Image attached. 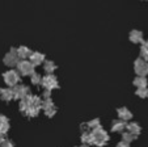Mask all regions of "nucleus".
<instances>
[{"label":"nucleus","mask_w":148,"mask_h":147,"mask_svg":"<svg viewBox=\"0 0 148 147\" xmlns=\"http://www.w3.org/2000/svg\"><path fill=\"white\" fill-rule=\"evenodd\" d=\"M92 134L93 137L96 138V143L95 146H98V147H102L108 143V141L110 139V137L108 135V133L102 129V126H98V128L93 129L92 130Z\"/></svg>","instance_id":"nucleus-1"},{"label":"nucleus","mask_w":148,"mask_h":147,"mask_svg":"<svg viewBox=\"0 0 148 147\" xmlns=\"http://www.w3.org/2000/svg\"><path fill=\"white\" fill-rule=\"evenodd\" d=\"M17 71L21 74V75L26 76V75H32V74H34V64L32 63L30 61H20L18 63H17Z\"/></svg>","instance_id":"nucleus-2"},{"label":"nucleus","mask_w":148,"mask_h":147,"mask_svg":"<svg viewBox=\"0 0 148 147\" xmlns=\"http://www.w3.org/2000/svg\"><path fill=\"white\" fill-rule=\"evenodd\" d=\"M4 81H5L7 86L9 87H16L17 83L20 81V72L16 70H11V71H7L3 75Z\"/></svg>","instance_id":"nucleus-3"},{"label":"nucleus","mask_w":148,"mask_h":147,"mask_svg":"<svg viewBox=\"0 0 148 147\" xmlns=\"http://www.w3.org/2000/svg\"><path fill=\"white\" fill-rule=\"evenodd\" d=\"M134 68L138 76H147L148 75V62H145L143 58H138L134 63Z\"/></svg>","instance_id":"nucleus-4"},{"label":"nucleus","mask_w":148,"mask_h":147,"mask_svg":"<svg viewBox=\"0 0 148 147\" xmlns=\"http://www.w3.org/2000/svg\"><path fill=\"white\" fill-rule=\"evenodd\" d=\"M42 86L46 91H53V89H56L59 88V84H58V80L56 78L51 74V75H45L42 78Z\"/></svg>","instance_id":"nucleus-5"},{"label":"nucleus","mask_w":148,"mask_h":147,"mask_svg":"<svg viewBox=\"0 0 148 147\" xmlns=\"http://www.w3.org/2000/svg\"><path fill=\"white\" fill-rule=\"evenodd\" d=\"M12 91H13L14 99H17V100H24L28 95H30L29 87L23 86V84H17L16 87H13V88H12Z\"/></svg>","instance_id":"nucleus-6"},{"label":"nucleus","mask_w":148,"mask_h":147,"mask_svg":"<svg viewBox=\"0 0 148 147\" xmlns=\"http://www.w3.org/2000/svg\"><path fill=\"white\" fill-rule=\"evenodd\" d=\"M18 62H20V58H18V55H17V49L12 47L11 51L4 57V63H5L7 66L12 67V66H17Z\"/></svg>","instance_id":"nucleus-7"},{"label":"nucleus","mask_w":148,"mask_h":147,"mask_svg":"<svg viewBox=\"0 0 148 147\" xmlns=\"http://www.w3.org/2000/svg\"><path fill=\"white\" fill-rule=\"evenodd\" d=\"M117 113H118V117H119V119H122V121H125V122L130 121V119L132 118V113L127 108H125V106H122V108H118L117 109Z\"/></svg>","instance_id":"nucleus-8"},{"label":"nucleus","mask_w":148,"mask_h":147,"mask_svg":"<svg viewBox=\"0 0 148 147\" xmlns=\"http://www.w3.org/2000/svg\"><path fill=\"white\" fill-rule=\"evenodd\" d=\"M29 58H30V62L34 64V66H39V64H42V62L45 63V55L42 53H39V51L32 53V55L29 57Z\"/></svg>","instance_id":"nucleus-9"},{"label":"nucleus","mask_w":148,"mask_h":147,"mask_svg":"<svg viewBox=\"0 0 148 147\" xmlns=\"http://www.w3.org/2000/svg\"><path fill=\"white\" fill-rule=\"evenodd\" d=\"M127 128V124L122 119H117V121H113L112 125V131L114 133H123V130Z\"/></svg>","instance_id":"nucleus-10"},{"label":"nucleus","mask_w":148,"mask_h":147,"mask_svg":"<svg viewBox=\"0 0 148 147\" xmlns=\"http://www.w3.org/2000/svg\"><path fill=\"white\" fill-rule=\"evenodd\" d=\"M127 131L129 133H131L132 135L138 137L140 133H142V128H140V125H138L136 122H130V124H127Z\"/></svg>","instance_id":"nucleus-11"},{"label":"nucleus","mask_w":148,"mask_h":147,"mask_svg":"<svg viewBox=\"0 0 148 147\" xmlns=\"http://www.w3.org/2000/svg\"><path fill=\"white\" fill-rule=\"evenodd\" d=\"M0 97L4 101H11L12 99H14L13 91L11 88H0Z\"/></svg>","instance_id":"nucleus-12"},{"label":"nucleus","mask_w":148,"mask_h":147,"mask_svg":"<svg viewBox=\"0 0 148 147\" xmlns=\"http://www.w3.org/2000/svg\"><path fill=\"white\" fill-rule=\"evenodd\" d=\"M130 41L134 42V43H140V42H144L143 41V33L140 30H131L130 33Z\"/></svg>","instance_id":"nucleus-13"},{"label":"nucleus","mask_w":148,"mask_h":147,"mask_svg":"<svg viewBox=\"0 0 148 147\" xmlns=\"http://www.w3.org/2000/svg\"><path fill=\"white\" fill-rule=\"evenodd\" d=\"M17 55H18V58H21L24 61L25 58L32 55V51H30V49L26 46H20L18 49H17Z\"/></svg>","instance_id":"nucleus-14"},{"label":"nucleus","mask_w":148,"mask_h":147,"mask_svg":"<svg viewBox=\"0 0 148 147\" xmlns=\"http://www.w3.org/2000/svg\"><path fill=\"white\" fill-rule=\"evenodd\" d=\"M43 70H45L46 75H51L56 70V64L54 63L53 61H45V63H43Z\"/></svg>","instance_id":"nucleus-15"},{"label":"nucleus","mask_w":148,"mask_h":147,"mask_svg":"<svg viewBox=\"0 0 148 147\" xmlns=\"http://www.w3.org/2000/svg\"><path fill=\"white\" fill-rule=\"evenodd\" d=\"M134 84L138 88H147V78H144V76H136L134 80Z\"/></svg>","instance_id":"nucleus-16"},{"label":"nucleus","mask_w":148,"mask_h":147,"mask_svg":"<svg viewBox=\"0 0 148 147\" xmlns=\"http://www.w3.org/2000/svg\"><path fill=\"white\" fill-rule=\"evenodd\" d=\"M42 108H39V106H29L28 110L25 112V114L28 117H37L39 114V110H41Z\"/></svg>","instance_id":"nucleus-17"},{"label":"nucleus","mask_w":148,"mask_h":147,"mask_svg":"<svg viewBox=\"0 0 148 147\" xmlns=\"http://www.w3.org/2000/svg\"><path fill=\"white\" fill-rule=\"evenodd\" d=\"M30 83L34 84V86H38V84H42V76L38 72H34L30 75Z\"/></svg>","instance_id":"nucleus-18"},{"label":"nucleus","mask_w":148,"mask_h":147,"mask_svg":"<svg viewBox=\"0 0 148 147\" xmlns=\"http://www.w3.org/2000/svg\"><path fill=\"white\" fill-rule=\"evenodd\" d=\"M135 138H136V137L132 135V134H131V133H129V131H126V133H122V141H123V142H126V143H129V144H130Z\"/></svg>","instance_id":"nucleus-19"},{"label":"nucleus","mask_w":148,"mask_h":147,"mask_svg":"<svg viewBox=\"0 0 148 147\" xmlns=\"http://www.w3.org/2000/svg\"><path fill=\"white\" fill-rule=\"evenodd\" d=\"M54 103H53V100L51 99H47V100H43L42 101V109L43 110H47V109H51V108H54Z\"/></svg>","instance_id":"nucleus-20"},{"label":"nucleus","mask_w":148,"mask_h":147,"mask_svg":"<svg viewBox=\"0 0 148 147\" xmlns=\"http://www.w3.org/2000/svg\"><path fill=\"white\" fill-rule=\"evenodd\" d=\"M136 96L142 97V99L148 97V89L147 88H138L136 89Z\"/></svg>","instance_id":"nucleus-21"},{"label":"nucleus","mask_w":148,"mask_h":147,"mask_svg":"<svg viewBox=\"0 0 148 147\" xmlns=\"http://www.w3.org/2000/svg\"><path fill=\"white\" fill-rule=\"evenodd\" d=\"M87 125H88V128H90V129H96V128H98V126H101L98 118H95V119H92V121L87 122Z\"/></svg>","instance_id":"nucleus-22"},{"label":"nucleus","mask_w":148,"mask_h":147,"mask_svg":"<svg viewBox=\"0 0 148 147\" xmlns=\"http://www.w3.org/2000/svg\"><path fill=\"white\" fill-rule=\"evenodd\" d=\"M140 58H143L145 62H148V49L144 46H142L140 49Z\"/></svg>","instance_id":"nucleus-23"},{"label":"nucleus","mask_w":148,"mask_h":147,"mask_svg":"<svg viewBox=\"0 0 148 147\" xmlns=\"http://www.w3.org/2000/svg\"><path fill=\"white\" fill-rule=\"evenodd\" d=\"M28 108H29V104L26 103V100H25V99H24V100H21V101H20V110H21V112H24V113H25V112L28 110Z\"/></svg>","instance_id":"nucleus-24"},{"label":"nucleus","mask_w":148,"mask_h":147,"mask_svg":"<svg viewBox=\"0 0 148 147\" xmlns=\"http://www.w3.org/2000/svg\"><path fill=\"white\" fill-rule=\"evenodd\" d=\"M55 113H56V108H55V106H54V108H51V109H47V110H45V114L47 117H50V118L55 116Z\"/></svg>","instance_id":"nucleus-25"},{"label":"nucleus","mask_w":148,"mask_h":147,"mask_svg":"<svg viewBox=\"0 0 148 147\" xmlns=\"http://www.w3.org/2000/svg\"><path fill=\"white\" fill-rule=\"evenodd\" d=\"M0 147H14V146H13V143H12L11 141H7V139H5L3 143L0 144Z\"/></svg>","instance_id":"nucleus-26"},{"label":"nucleus","mask_w":148,"mask_h":147,"mask_svg":"<svg viewBox=\"0 0 148 147\" xmlns=\"http://www.w3.org/2000/svg\"><path fill=\"white\" fill-rule=\"evenodd\" d=\"M51 91H45L43 92V100H47V99H51Z\"/></svg>","instance_id":"nucleus-27"},{"label":"nucleus","mask_w":148,"mask_h":147,"mask_svg":"<svg viewBox=\"0 0 148 147\" xmlns=\"http://www.w3.org/2000/svg\"><path fill=\"white\" fill-rule=\"evenodd\" d=\"M129 146H130L129 143H126V142H123V141H121L119 143L117 144V147H129Z\"/></svg>","instance_id":"nucleus-28"},{"label":"nucleus","mask_w":148,"mask_h":147,"mask_svg":"<svg viewBox=\"0 0 148 147\" xmlns=\"http://www.w3.org/2000/svg\"><path fill=\"white\" fill-rule=\"evenodd\" d=\"M4 141H5V138H4V134H0V144L3 143Z\"/></svg>","instance_id":"nucleus-29"},{"label":"nucleus","mask_w":148,"mask_h":147,"mask_svg":"<svg viewBox=\"0 0 148 147\" xmlns=\"http://www.w3.org/2000/svg\"><path fill=\"white\" fill-rule=\"evenodd\" d=\"M143 46H144V47H147V49H148V41H147V42H145V41L143 42Z\"/></svg>","instance_id":"nucleus-30"},{"label":"nucleus","mask_w":148,"mask_h":147,"mask_svg":"<svg viewBox=\"0 0 148 147\" xmlns=\"http://www.w3.org/2000/svg\"><path fill=\"white\" fill-rule=\"evenodd\" d=\"M80 147H90L89 144H83V146H80Z\"/></svg>","instance_id":"nucleus-31"}]
</instances>
